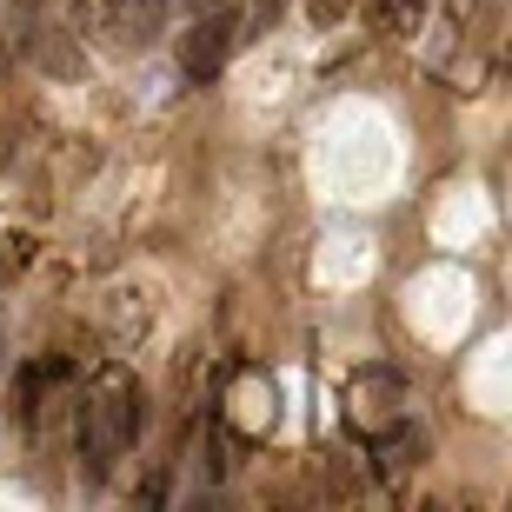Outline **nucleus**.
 <instances>
[{
  "label": "nucleus",
  "instance_id": "f257e3e1",
  "mask_svg": "<svg viewBox=\"0 0 512 512\" xmlns=\"http://www.w3.org/2000/svg\"><path fill=\"white\" fill-rule=\"evenodd\" d=\"M147 426V386L140 373L120 360L94 366L87 386L74 399V453H80V473L87 479H107L120 459L133 453V439Z\"/></svg>",
  "mask_w": 512,
  "mask_h": 512
},
{
  "label": "nucleus",
  "instance_id": "7ed1b4c3",
  "mask_svg": "<svg viewBox=\"0 0 512 512\" xmlns=\"http://www.w3.org/2000/svg\"><path fill=\"white\" fill-rule=\"evenodd\" d=\"M233 47H240V14L233 7H207V14L187 20V34H180V74L193 87H213V80L227 74Z\"/></svg>",
  "mask_w": 512,
  "mask_h": 512
},
{
  "label": "nucleus",
  "instance_id": "20e7f679",
  "mask_svg": "<svg viewBox=\"0 0 512 512\" xmlns=\"http://www.w3.org/2000/svg\"><path fill=\"white\" fill-rule=\"evenodd\" d=\"M273 419H280V393H273V373L266 366H240L220 393V426L240 439H266L273 433Z\"/></svg>",
  "mask_w": 512,
  "mask_h": 512
},
{
  "label": "nucleus",
  "instance_id": "423d86ee",
  "mask_svg": "<svg viewBox=\"0 0 512 512\" xmlns=\"http://www.w3.org/2000/svg\"><path fill=\"white\" fill-rule=\"evenodd\" d=\"M173 0H100V27L120 40V47H147V40L167 34Z\"/></svg>",
  "mask_w": 512,
  "mask_h": 512
},
{
  "label": "nucleus",
  "instance_id": "1a4fd4ad",
  "mask_svg": "<svg viewBox=\"0 0 512 512\" xmlns=\"http://www.w3.org/2000/svg\"><path fill=\"white\" fill-rule=\"evenodd\" d=\"M193 14H207V7H233V0H187Z\"/></svg>",
  "mask_w": 512,
  "mask_h": 512
},
{
  "label": "nucleus",
  "instance_id": "6e6552de",
  "mask_svg": "<svg viewBox=\"0 0 512 512\" xmlns=\"http://www.w3.org/2000/svg\"><path fill=\"white\" fill-rule=\"evenodd\" d=\"M280 7H286V0H253V27H273V20H280Z\"/></svg>",
  "mask_w": 512,
  "mask_h": 512
},
{
  "label": "nucleus",
  "instance_id": "f03ea898",
  "mask_svg": "<svg viewBox=\"0 0 512 512\" xmlns=\"http://www.w3.org/2000/svg\"><path fill=\"white\" fill-rule=\"evenodd\" d=\"M340 399H346V426L366 439V433H380V426H393V419H406L413 386L393 366H353V380H346Z\"/></svg>",
  "mask_w": 512,
  "mask_h": 512
},
{
  "label": "nucleus",
  "instance_id": "0eeeda50",
  "mask_svg": "<svg viewBox=\"0 0 512 512\" xmlns=\"http://www.w3.org/2000/svg\"><path fill=\"white\" fill-rule=\"evenodd\" d=\"M346 7H353V0H313V20H320V27H333Z\"/></svg>",
  "mask_w": 512,
  "mask_h": 512
},
{
  "label": "nucleus",
  "instance_id": "39448f33",
  "mask_svg": "<svg viewBox=\"0 0 512 512\" xmlns=\"http://www.w3.org/2000/svg\"><path fill=\"white\" fill-rule=\"evenodd\" d=\"M366 459H373V473H380L386 486H399V479L419 473V459H426V433L406 426V419H393V426H380V433H366Z\"/></svg>",
  "mask_w": 512,
  "mask_h": 512
}]
</instances>
